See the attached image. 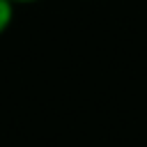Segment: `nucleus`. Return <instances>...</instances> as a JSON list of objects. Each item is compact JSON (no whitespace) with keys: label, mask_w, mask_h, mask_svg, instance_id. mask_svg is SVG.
Masks as SVG:
<instances>
[{"label":"nucleus","mask_w":147,"mask_h":147,"mask_svg":"<svg viewBox=\"0 0 147 147\" xmlns=\"http://www.w3.org/2000/svg\"><path fill=\"white\" fill-rule=\"evenodd\" d=\"M11 21H14V2L11 0H0V34L7 32Z\"/></svg>","instance_id":"nucleus-1"},{"label":"nucleus","mask_w":147,"mask_h":147,"mask_svg":"<svg viewBox=\"0 0 147 147\" xmlns=\"http://www.w3.org/2000/svg\"><path fill=\"white\" fill-rule=\"evenodd\" d=\"M14 5H30V2H37V0H11Z\"/></svg>","instance_id":"nucleus-2"}]
</instances>
